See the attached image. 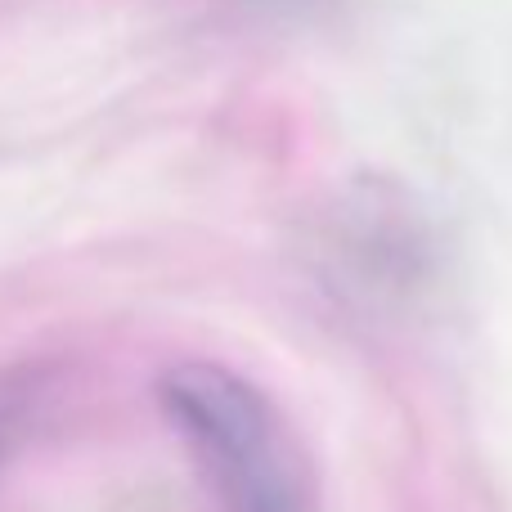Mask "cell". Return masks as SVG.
I'll return each mask as SVG.
<instances>
[{
  "label": "cell",
  "instance_id": "obj_1",
  "mask_svg": "<svg viewBox=\"0 0 512 512\" xmlns=\"http://www.w3.org/2000/svg\"><path fill=\"white\" fill-rule=\"evenodd\" d=\"M158 400L212 481L221 512H324L306 445L252 378L189 360L162 373Z\"/></svg>",
  "mask_w": 512,
  "mask_h": 512
},
{
  "label": "cell",
  "instance_id": "obj_2",
  "mask_svg": "<svg viewBox=\"0 0 512 512\" xmlns=\"http://www.w3.org/2000/svg\"><path fill=\"white\" fill-rule=\"evenodd\" d=\"M14 418H18V400L9 387H0V459H5V445H9V432H14Z\"/></svg>",
  "mask_w": 512,
  "mask_h": 512
}]
</instances>
